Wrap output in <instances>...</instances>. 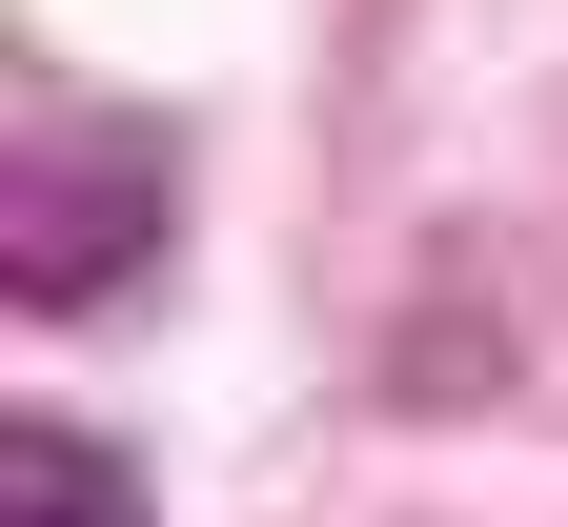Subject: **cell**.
<instances>
[{
  "label": "cell",
  "mask_w": 568,
  "mask_h": 527,
  "mask_svg": "<svg viewBox=\"0 0 568 527\" xmlns=\"http://www.w3.org/2000/svg\"><path fill=\"white\" fill-rule=\"evenodd\" d=\"M163 223H183V163H163V142L61 122V142L0 163V284H21V305H102L122 264H163Z\"/></svg>",
  "instance_id": "1"
},
{
  "label": "cell",
  "mask_w": 568,
  "mask_h": 527,
  "mask_svg": "<svg viewBox=\"0 0 568 527\" xmlns=\"http://www.w3.org/2000/svg\"><path fill=\"white\" fill-rule=\"evenodd\" d=\"M0 527H142L82 426H0Z\"/></svg>",
  "instance_id": "2"
}]
</instances>
